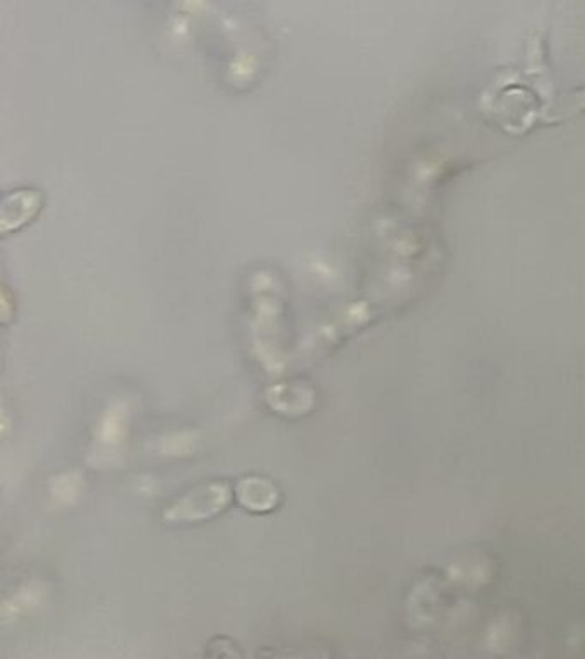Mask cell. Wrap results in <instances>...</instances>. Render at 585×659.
Listing matches in <instances>:
<instances>
[{
	"label": "cell",
	"mask_w": 585,
	"mask_h": 659,
	"mask_svg": "<svg viewBox=\"0 0 585 659\" xmlns=\"http://www.w3.org/2000/svg\"><path fill=\"white\" fill-rule=\"evenodd\" d=\"M237 501L252 512H272L279 505L280 493L273 483L264 477L249 476L237 483L234 488Z\"/></svg>",
	"instance_id": "obj_2"
},
{
	"label": "cell",
	"mask_w": 585,
	"mask_h": 659,
	"mask_svg": "<svg viewBox=\"0 0 585 659\" xmlns=\"http://www.w3.org/2000/svg\"><path fill=\"white\" fill-rule=\"evenodd\" d=\"M232 498L234 489L225 483L199 485L175 498L163 512V519L175 523L205 522L224 512Z\"/></svg>",
	"instance_id": "obj_1"
}]
</instances>
